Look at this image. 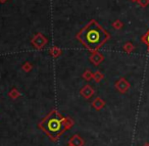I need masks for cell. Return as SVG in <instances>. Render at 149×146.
I'll return each mask as SVG.
<instances>
[{
	"label": "cell",
	"instance_id": "52a82bcc",
	"mask_svg": "<svg viewBox=\"0 0 149 146\" xmlns=\"http://www.w3.org/2000/svg\"><path fill=\"white\" fill-rule=\"evenodd\" d=\"M114 27L118 28V29H120V28H122V27H123V24L120 23V22H116V23L114 24Z\"/></svg>",
	"mask_w": 149,
	"mask_h": 146
},
{
	"label": "cell",
	"instance_id": "6da1fadb",
	"mask_svg": "<svg viewBox=\"0 0 149 146\" xmlns=\"http://www.w3.org/2000/svg\"><path fill=\"white\" fill-rule=\"evenodd\" d=\"M77 38L89 50L95 51L109 39V35L95 21H91L78 34Z\"/></svg>",
	"mask_w": 149,
	"mask_h": 146
},
{
	"label": "cell",
	"instance_id": "8992f818",
	"mask_svg": "<svg viewBox=\"0 0 149 146\" xmlns=\"http://www.w3.org/2000/svg\"><path fill=\"white\" fill-rule=\"evenodd\" d=\"M138 4L141 7H147L149 5V0H138Z\"/></svg>",
	"mask_w": 149,
	"mask_h": 146
},
{
	"label": "cell",
	"instance_id": "3957f363",
	"mask_svg": "<svg viewBox=\"0 0 149 146\" xmlns=\"http://www.w3.org/2000/svg\"><path fill=\"white\" fill-rule=\"evenodd\" d=\"M116 88H118V90L120 91V92L125 93L130 88V83H129L126 79H120V80L116 83Z\"/></svg>",
	"mask_w": 149,
	"mask_h": 146
},
{
	"label": "cell",
	"instance_id": "7a4b0ae2",
	"mask_svg": "<svg viewBox=\"0 0 149 146\" xmlns=\"http://www.w3.org/2000/svg\"><path fill=\"white\" fill-rule=\"evenodd\" d=\"M42 129L49 134L52 138H56L61 134L64 129V121L60 117L56 111H52L47 117L43 121L41 125Z\"/></svg>",
	"mask_w": 149,
	"mask_h": 146
},
{
	"label": "cell",
	"instance_id": "ba28073f",
	"mask_svg": "<svg viewBox=\"0 0 149 146\" xmlns=\"http://www.w3.org/2000/svg\"><path fill=\"white\" fill-rule=\"evenodd\" d=\"M143 146H149V143H148V142H146V143H145Z\"/></svg>",
	"mask_w": 149,
	"mask_h": 146
},
{
	"label": "cell",
	"instance_id": "277c9868",
	"mask_svg": "<svg viewBox=\"0 0 149 146\" xmlns=\"http://www.w3.org/2000/svg\"><path fill=\"white\" fill-rule=\"evenodd\" d=\"M141 41H142L143 43L147 46V48H148V52H149V30L142 36V37H141Z\"/></svg>",
	"mask_w": 149,
	"mask_h": 146
},
{
	"label": "cell",
	"instance_id": "9c48e42d",
	"mask_svg": "<svg viewBox=\"0 0 149 146\" xmlns=\"http://www.w3.org/2000/svg\"><path fill=\"white\" fill-rule=\"evenodd\" d=\"M132 1H135V2H138V0H132Z\"/></svg>",
	"mask_w": 149,
	"mask_h": 146
},
{
	"label": "cell",
	"instance_id": "5b68a950",
	"mask_svg": "<svg viewBox=\"0 0 149 146\" xmlns=\"http://www.w3.org/2000/svg\"><path fill=\"white\" fill-rule=\"evenodd\" d=\"M124 49L127 53H131V52L134 50V45H133L132 43H127L126 45L124 46Z\"/></svg>",
	"mask_w": 149,
	"mask_h": 146
}]
</instances>
